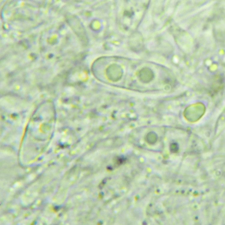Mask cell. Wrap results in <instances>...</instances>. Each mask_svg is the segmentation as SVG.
I'll return each instance as SVG.
<instances>
[{"instance_id":"6da1fadb","label":"cell","mask_w":225,"mask_h":225,"mask_svg":"<svg viewBox=\"0 0 225 225\" xmlns=\"http://www.w3.org/2000/svg\"><path fill=\"white\" fill-rule=\"evenodd\" d=\"M145 140L148 144L150 145H154L157 141V135L154 132H149L147 134Z\"/></svg>"},{"instance_id":"7a4b0ae2","label":"cell","mask_w":225,"mask_h":225,"mask_svg":"<svg viewBox=\"0 0 225 225\" xmlns=\"http://www.w3.org/2000/svg\"><path fill=\"white\" fill-rule=\"evenodd\" d=\"M170 149L172 153H175L179 151V146L176 142H172L171 144L170 147Z\"/></svg>"}]
</instances>
